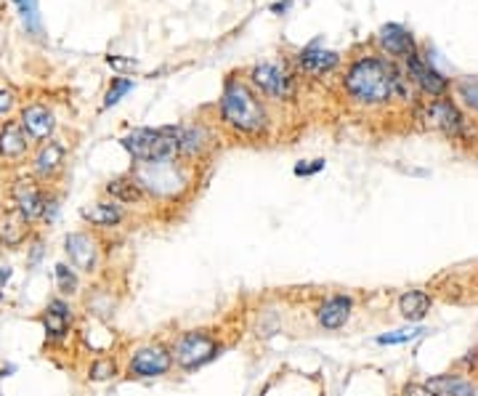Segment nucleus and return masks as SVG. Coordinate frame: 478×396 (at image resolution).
<instances>
[{
	"instance_id": "f257e3e1",
	"label": "nucleus",
	"mask_w": 478,
	"mask_h": 396,
	"mask_svg": "<svg viewBox=\"0 0 478 396\" xmlns=\"http://www.w3.org/2000/svg\"><path fill=\"white\" fill-rule=\"evenodd\" d=\"M343 88L348 99L359 106H388L391 101L407 99L409 78L396 61L385 56H359L351 61L343 78Z\"/></svg>"
},
{
	"instance_id": "f03ea898",
	"label": "nucleus",
	"mask_w": 478,
	"mask_h": 396,
	"mask_svg": "<svg viewBox=\"0 0 478 396\" xmlns=\"http://www.w3.org/2000/svg\"><path fill=\"white\" fill-rule=\"evenodd\" d=\"M218 109H221V123L244 139H263L271 128L266 101L261 99V94L250 83L237 78L226 80Z\"/></svg>"
},
{
	"instance_id": "7ed1b4c3",
	"label": "nucleus",
	"mask_w": 478,
	"mask_h": 396,
	"mask_svg": "<svg viewBox=\"0 0 478 396\" xmlns=\"http://www.w3.org/2000/svg\"><path fill=\"white\" fill-rule=\"evenodd\" d=\"M131 176L142 187L149 202H179L191 189V162L165 160V162H133Z\"/></svg>"
},
{
	"instance_id": "20e7f679",
	"label": "nucleus",
	"mask_w": 478,
	"mask_h": 396,
	"mask_svg": "<svg viewBox=\"0 0 478 396\" xmlns=\"http://www.w3.org/2000/svg\"><path fill=\"white\" fill-rule=\"evenodd\" d=\"M8 198H11V210L19 213L35 229L38 224L51 226L61 210V198L51 189V184L38 181L35 176L16 179L8 189Z\"/></svg>"
},
{
	"instance_id": "39448f33",
	"label": "nucleus",
	"mask_w": 478,
	"mask_h": 396,
	"mask_svg": "<svg viewBox=\"0 0 478 396\" xmlns=\"http://www.w3.org/2000/svg\"><path fill=\"white\" fill-rule=\"evenodd\" d=\"M229 344H224L221 333L213 327H191V330H181L173 341H170V351H173V362L176 370L191 375L207 364H213Z\"/></svg>"
},
{
	"instance_id": "423d86ee",
	"label": "nucleus",
	"mask_w": 478,
	"mask_h": 396,
	"mask_svg": "<svg viewBox=\"0 0 478 396\" xmlns=\"http://www.w3.org/2000/svg\"><path fill=\"white\" fill-rule=\"evenodd\" d=\"M120 147L131 154L133 162H165L179 160V125L136 128L120 139Z\"/></svg>"
},
{
	"instance_id": "0eeeda50",
	"label": "nucleus",
	"mask_w": 478,
	"mask_h": 396,
	"mask_svg": "<svg viewBox=\"0 0 478 396\" xmlns=\"http://www.w3.org/2000/svg\"><path fill=\"white\" fill-rule=\"evenodd\" d=\"M176 370L170 344L165 341H146L133 346L123 359V378L125 381H157Z\"/></svg>"
},
{
	"instance_id": "6e6552de",
	"label": "nucleus",
	"mask_w": 478,
	"mask_h": 396,
	"mask_svg": "<svg viewBox=\"0 0 478 396\" xmlns=\"http://www.w3.org/2000/svg\"><path fill=\"white\" fill-rule=\"evenodd\" d=\"M64 261L78 269L86 280H101L106 266V248L101 235L94 229H75L64 237Z\"/></svg>"
},
{
	"instance_id": "1a4fd4ad",
	"label": "nucleus",
	"mask_w": 478,
	"mask_h": 396,
	"mask_svg": "<svg viewBox=\"0 0 478 396\" xmlns=\"http://www.w3.org/2000/svg\"><path fill=\"white\" fill-rule=\"evenodd\" d=\"M420 120H426L428 128L444 134L449 142H468V134H471L468 117L457 106V101H452L449 97L428 99V104H423L420 109Z\"/></svg>"
},
{
	"instance_id": "9d476101",
	"label": "nucleus",
	"mask_w": 478,
	"mask_h": 396,
	"mask_svg": "<svg viewBox=\"0 0 478 396\" xmlns=\"http://www.w3.org/2000/svg\"><path fill=\"white\" fill-rule=\"evenodd\" d=\"M250 86L271 101H292L298 97V83L295 78L282 69L280 64L274 61H261L250 69Z\"/></svg>"
},
{
	"instance_id": "9b49d317",
	"label": "nucleus",
	"mask_w": 478,
	"mask_h": 396,
	"mask_svg": "<svg viewBox=\"0 0 478 396\" xmlns=\"http://www.w3.org/2000/svg\"><path fill=\"white\" fill-rule=\"evenodd\" d=\"M404 72H407L409 83H412L423 97H428V99H441V97H446L449 88H452L449 78H446L444 72H438V69L433 67V61H430L428 56L420 49L404 59Z\"/></svg>"
},
{
	"instance_id": "f8f14e48",
	"label": "nucleus",
	"mask_w": 478,
	"mask_h": 396,
	"mask_svg": "<svg viewBox=\"0 0 478 396\" xmlns=\"http://www.w3.org/2000/svg\"><path fill=\"white\" fill-rule=\"evenodd\" d=\"M354 311H356V298L351 293H330L314 306V319H317L319 330L337 333V330L348 327V322L354 319Z\"/></svg>"
},
{
	"instance_id": "ddd939ff",
	"label": "nucleus",
	"mask_w": 478,
	"mask_h": 396,
	"mask_svg": "<svg viewBox=\"0 0 478 396\" xmlns=\"http://www.w3.org/2000/svg\"><path fill=\"white\" fill-rule=\"evenodd\" d=\"M80 218H83V224H86L88 229H94V232L101 235V232H115V229H120V226L131 218V210L123 207V205L115 202V199L101 198L96 199V202L83 205V207H80Z\"/></svg>"
},
{
	"instance_id": "4468645a",
	"label": "nucleus",
	"mask_w": 478,
	"mask_h": 396,
	"mask_svg": "<svg viewBox=\"0 0 478 396\" xmlns=\"http://www.w3.org/2000/svg\"><path fill=\"white\" fill-rule=\"evenodd\" d=\"M67 154L69 149L61 139H48L43 144H38L32 154V176L43 184H53L67 168Z\"/></svg>"
},
{
	"instance_id": "2eb2a0df",
	"label": "nucleus",
	"mask_w": 478,
	"mask_h": 396,
	"mask_svg": "<svg viewBox=\"0 0 478 396\" xmlns=\"http://www.w3.org/2000/svg\"><path fill=\"white\" fill-rule=\"evenodd\" d=\"M19 123H22V128L27 131V136L35 147L48 142V139H53V134H56V115L48 109L46 104H27L19 115Z\"/></svg>"
},
{
	"instance_id": "dca6fc26",
	"label": "nucleus",
	"mask_w": 478,
	"mask_h": 396,
	"mask_svg": "<svg viewBox=\"0 0 478 396\" xmlns=\"http://www.w3.org/2000/svg\"><path fill=\"white\" fill-rule=\"evenodd\" d=\"M80 306H83V314H88L96 322H109L117 311V296L112 288H104L98 280H94V285L83 290Z\"/></svg>"
},
{
	"instance_id": "f3484780",
	"label": "nucleus",
	"mask_w": 478,
	"mask_h": 396,
	"mask_svg": "<svg viewBox=\"0 0 478 396\" xmlns=\"http://www.w3.org/2000/svg\"><path fill=\"white\" fill-rule=\"evenodd\" d=\"M433 303H436V296L426 288H409V290H404L401 296L396 298L399 317L404 322H409V325L426 322V317L433 311Z\"/></svg>"
},
{
	"instance_id": "a211bd4d",
	"label": "nucleus",
	"mask_w": 478,
	"mask_h": 396,
	"mask_svg": "<svg viewBox=\"0 0 478 396\" xmlns=\"http://www.w3.org/2000/svg\"><path fill=\"white\" fill-rule=\"evenodd\" d=\"M378 46L382 49V53L393 56V59H401V61H404L409 53L418 51V43H415L412 32H409L404 24H396V22L382 24L381 30H378Z\"/></svg>"
},
{
	"instance_id": "6ab92c4d",
	"label": "nucleus",
	"mask_w": 478,
	"mask_h": 396,
	"mask_svg": "<svg viewBox=\"0 0 478 396\" xmlns=\"http://www.w3.org/2000/svg\"><path fill=\"white\" fill-rule=\"evenodd\" d=\"M423 383L438 396H478V381L457 373V370H446V373L430 375Z\"/></svg>"
},
{
	"instance_id": "aec40b11",
	"label": "nucleus",
	"mask_w": 478,
	"mask_h": 396,
	"mask_svg": "<svg viewBox=\"0 0 478 396\" xmlns=\"http://www.w3.org/2000/svg\"><path fill=\"white\" fill-rule=\"evenodd\" d=\"M35 232H38V229L30 226L19 213H14V210L3 213V216H0V250L5 253V250L27 248V243H30V237H32Z\"/></svg>"
},
{
	"instance_id": "412c9836",
	"label": "nucleus",
	"mask_w": 478,
	"mask_h": 396,
	"mask_svg": "<svg viewBox=\"0 0 478 396\" xmlns=\"http://www.w3.org/2000/svg\"><path fill=\"white\" fill-rule=\"evenodd\" d=\"M30 149H32V142L19 120H5L0 125V157L3 160L19 162L30 154Z\"/></svg>"
},
{
	"instance_id": "4be33fe9",
	"label": "nucleus",
	"mask_w": 478,
	"mask_h": 396,
	"mask_svg": "<svg viewBox=\"0 0 478 396\" xmlns=\"http://www.w3.org/2000/svg\"><path fill=\"white\" fill-rule=\"evenodd\" d=\"M104 198L120 202L123 207H142L149 205V199L142 192V187L136 184V179L131 173H123V176H115L104 184Z\"/></svg>"
},
{
	"instance_id": "5701e85b",
	"label": "nucleus",
	"mask_w": 478,
	"mask_h": 396,
	"mask_svg": "<svg viewBox=\"0 0 478 396\" xmlns=\"http://www.w3.org/2000/svg\"><path fill=\"white\" fill-rule=\"evenodd\" d=\"M210 134H207V128L205 125H199V123H189V125H179V157L181 160H199L207 147H210Z\"/></svg>"
},
{
	"instance_id": "b1692460",
	"label": "nucleus",
	"mask_w": 478,
	"mask_h": 396,
	"mask_svg": "<svg viewBox=\"0 0 478 396\" xmlns=\"http://www.w3.org/2000/svg\"><path fill=\"white\" fill-rule=\"evenodd\" d=\"M295 61H298V67H300L306 75L322 78V75L333 72L335 67L340 64V56H337L335 51H325L319 49L317 43H311V46H306V49L295 56Z\"/></svg>"
},
{
	"instance_id": "393cba45",
	"label": "nucleus",
	"mask_w": 478,
	"mask_h": 396,
	"mask_svg": "<svg viewBox=\"0 0 478 396\" xmlns=\"http://www.w3.org/2000/svg\"><path fill=\"white\" fill-rule=\"evenodd\" d=\"M83 274L78 272V269H72L67 261H59V263H53V288H56V293L64 298H69V300H80L83 296Z\"/></svg>"
},
{
	"instance_id": "a878e982",
	"label": "nucleus",
	"mask_w": 478,
	"mask_h": 396,
	"mask_svg": "<svg viewBox=\"0 0 478 396\" xmlns=\"http://www.w3.org/2000/svg\"><path fill=\"white\" fill-rule=\"evenodd\" d=\"M123 375V362L117 354H96L86 364V381L88 383H109Z\"/></svg>"
},
{
	"instance_id": "bb28decb",
	"label": "nucleus",
	"mask_w": 478,
	"mask_h": 396,
	"mask_svg": "<svg viewBox=\"0 0 478 396\" xmlns=\"http://www.w3.org/2000/svg\"><path fill=\"white\" fill-rule=\"evenodd\" d=\"M35 322L43 327L48 346H61V344H67V341L72 338V333L78 330L75 322H69V319H64V317L48 311V309H43V311L35 317Z\"/></svg>"
},
{
	"instance_id": "cd10ccee",
	"label": "nucleus",
	"mask_w": 478,
	"mask_h": 396,
	"mask_svg": "<svg viewBox=\"0 0 478 396\" xmlns=\"http://www.w3.org/2000/svg\"><path fill=\"white\" fill-rule=\"evenodd\" d=\"M22 16V24L27 30V35L32 38H43V19H41V5L38 0H11Z\"/></svg>"
},
{
	"instance_id": "c85d7f7f",
	"label": "nucleus",
	"mask_w": 478,
	"mask_h": 396,
	"mask_svg": "<svg viewBox=\"0 0 478 396\" xmlns=\"http://www.w3.org/2000/svg\"><path fill=\"white\" fill-rule=\"evenodd\" d=\"M426 330L420 325H409V327H401V330H391V333H382L375 338L378 346H401V344H409L415 338H420Z\"/></svg>"
},
{
	"instance_id": "c756f323",
	"label": "nucleus",
	"mask_w": 478,
	"mask_h": 396,
	"mask_svg": "<svg viewBox=\"0 0 478 396\" xmlns=\"http://www.w3.org/2000/svg\"><path fill=\"white\" fill-rule=\"evenodd\" d=\"M133 91V80L131 78H112V86L104 97V109H112L115 104H120L123 97H128Z\"/></svg>"
},
{
	"instance_id": "7c9ffc66",
	"label": "nucleus",
	"mask_w": 478,
	"mask_h": 396,
	"mask_svg": "<svg viewBox=\"0 0 478 396\" xmlns=\"http://www.w3.org/2000/svg\"><path fill=\"white\" fill-rule=\"evenodd\" d=\"M455 94H457V99L463 101L471 112H476L478 115V80H473V78L460 80V83L455 86Z\"/></svg>"
},
{
	"instance_id": "2f4dec72",
	"label": "nucleus",
	"mask_w": 478,
	"mask_h": 396,
	"mask_svg": "<svg viewBox=\"0 0 478 396\" xmlns=\"http://www.w3.org/2000/svg\"><path fill=\"white\" fill-rule=\"evenodd\" d=\"M452 370H457V373H463V375H468V378L478 381V346H473L471 351H465V354L452 364Z\"/></svg>"
},
{
	"instance_id": "473e14b6",
	"label": "nucleus",
	"mask_w": 478,
	"mask_h": 396,
	"mask_svg": "<svg viewBox=\"0 0 478 396\" xmlns=\"http://www.w3.org/2000/svg\"><path fill=\"white\" fill-rule=\"evenodd\" d=\"M43 255H46V240H43L41 232H35V235L30 237V243H27V266H30V269L41 266Z\"/></svg>"
},
{
	"instance_id": "72a5a7b5",
	"label": "nucleus",
	"mask_w": 478,
	"mask_h": 396,
	"mask_svg": "<svg viewBox=\"0 0 478 396\" xmlns=\"http://www.w3.org/2000/svg\"><path fill=\"white\" fill-rule=\"evenodd\" d=\"M399 394L401 396H438V394H433L423 381H407V383L401 386V391H399Z\"/></svg>"
},
{
	"instance_id": "f704fd0d",
	"label": "nucleus",
	"mask_w": 478,
	"mask_h": 396,
	"mask_svg": "<svg viewBox=\"0 0 478 396\" xmlns=\"http://www.w3.org/2000/svg\"><path fill=\"white\" fill-rule=\"evenodd\" d=\"M322 168H325V160H311V162H298V165L292 168V173H295V176H317Z\"/></svg>"
},
{
	"instance_id": "c9c22d12",
	"label": "nucleus",
	"mask_w": 478,
	"mask_h": 396,
	"mask_svg": "<svg viewBox=\"0 0 478 396\" xmlns=\"http://www.w3.org/2000/svg\"><path fill=\"white\" fill-rule=\"evenodd\" d=\"M11 277H14V269H11V263H8L5 253L0 250V290H5V285L11 282Z\"/></svg>"
},
{
	"instance_id": "e433bc0d",
	"label": "nucleus",
	"mask_w": 478,
	"mask_h": 396,
	"mask_svg": "<svg viewBox=\"0 0 478 396\" xmlns=\"http://www.w3.org/2000/svg\"><path fill=\"white\" fill-rule=\"evenodd\" d=\"M14 104H16V97L8 88H0V117H5L14 109Z\"/></svg>"
},
{
	"instance_id": "4c0bfd02",
	"label": "nucleus",
	"mask_w": 478,
	"mask_h": 396,
	"mask_svg": "<svg viewBox=\"0 0 478 396\" xmlns=\"http://www.w3.org/2000/svg\"><path fill=\"white\" fill-rule=\"evenodd\" d=\"M106 64H109V67H117V69H125V67H136V59H123V56H106Z\"/></svg>"
},
{
	"instance_id": "58836bf2",
	"label": "nucleus",
	"mask_w": 478,
	"mask_h": 396,
	"mask_svg": "<svg viewBox=\"0 0 478 396\" xmlns=\"http://www.w3.org/2000/svg\"><path fill=\"white\" fill-rule=\"evenodd\" d=\"M290 5H292V0H282V3H274V5H271V14H287V11H290Z\"/></svg>"
},
{
	"instance_id": "ea45409f",
	"label": "nucleus",
	"mask_w": 478,
	"mask_h": 396,
	"mask_svg": "<svg viewBox=\"0 0 478 396\" xmlns=\"http://www.w3.org/2000/svg\"><path fill=\"white\" fill-rule=\"evenodd\" d=\"M471 290H473V296L478 298V266L471 272Z\"/></svg>"
},
{
	"instance_id": "a19ab883",
	"label": "nucleus",
	"mask_w": 478,
	"mask_h": 396,
	"mask_svg": "<svg viewBox=\"0 0 478 396\" xmlns=\"http://www.w3.org/2000/svg\"><path fill=\"white\" fill-rule=\"evenodd\" d=\"M5 303V290H0V306Z\"/></svg>"
},
{
	"instance_id": "79ce46f5",
	"label": "nucleus",
	"mask_w": 478,
	"mask_h": 396,
	"mask_svg": "<svg viewBox=\"0 0 478 396\" xmlns=\"http://www.w3.org/2000/svg\"><path fill=\"white\" fill-rule=\"evenodd\" d=\"M396 396H401V394H396Z\"/></svg>"
}]
</instances>
